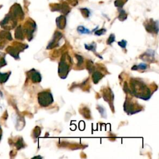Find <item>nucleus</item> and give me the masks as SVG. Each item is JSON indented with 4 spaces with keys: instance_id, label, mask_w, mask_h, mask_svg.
<instances>
[{
    "instance_id": "1",
    "label": "nucleus",
    "mask_w": 159,
    "mask_h": 159,
    "mask_svg": "<svg viewBox=\"0 0 159 159\" xmlns=\"http://www.w3.org/2000/svg\"><path fill=\"white\" fill-rule=\"evenodd\" d=\"M131 94L143 100H149L151 96L150 89L141 80L132 79L131 81Z\"/></svg>"
},
{
    "instance_id": "2",
    "label": "nucleus",
    "mask_w": 159,
    "mask_h": 159,
    "mask_svg": "<svg viewBox=\"0 0 159 159\" xmlns=\"http://www.w3.org/2000/svg\"><path fill=\"white\" fill-rule=\"evenodd\" d=\"M28 47L26 44H23L19 42H14L11 46H8L6 48V52L15 59H19V53L23 52Z\"/></svg>"
},
{
    "instance_id": "3",
    "label": "nucleus",
    "mask_w": 159,
    "mask_h": 159,
    "mask_svg": "<svg viewBox=\"0 0 159 159\" xmlns=\"http://www.w3.org/2000/svg\"><path fill=\"white\" fill-rule=\"evenodd\" d=\"M70 61H71L70 57L67 60L65 57V55H63L61 58L59 65L58 73L61 78L64 79L67 76L70 71Z\"/></svg>"
},
{
    "instance_id": "4",
    "label": "nucleus",
    "mask_w": 159,
    "mask_h": 159,
    "mask_svg": "<svg viewBox=\"0 0 159 159\" xmlns=\"http://www.w3.org/2000/svg\"><path fill=\"white\" fill-rule=\"evenodd\" d=\"M38 102L42 107H47L54 102L52 94L48 91H43L38 93Z\"/></svg>"
},
{
    "instance_id": "5",
    "label": "nucleus",
    "mask_w": 159,
    "mask_h": 159,
    "mask_svg": "<svg viewBox=\"0 0 159 159\" xmlns=\"http://www.w3.org/2000/svg\"><path fill=\"white\" fill-rule=\"evenodd\" d=\"M124 110L128 114L131 115L142 111V107L138 104H135L134 101L126 98L124 104Z\"/></svg>"
},
{
    "instance_id": "6",
    "label": "nucleus",
    "mask_w": 159,
    "mask_h": 159,
    "mask_svg": "<svg viewBox=\"0 0 159 159\" xmlns=\"http://www.w3.org/2000/svg\"><path fill=\"white\" fill-rule=\"evenodd\" d=\"M17 24V19L14 18L11 14H8L0 23V25L6 30H10L14 28Z\"/></svg>"
},
{
    "instance_id": "7",
    "label": "nucleus",
    "mask_w": 159,
    "mask_h": 159,
    "mask_svg": "<svg viewBox=\"0 0 159 159\" xmlns=\"http://www.w3.org/2000/svg\"><path fill=\"white\" fill-rule=\"evenodd\" d=\"M36 29V24L33 20H28L24 24V27L23 29L24 33L27 35V37L29 41H30L33 38V34Z\"/></svg>"
},
{
    "instance_id": "8",
    "label": "nucleus",
    "mask_w": 159,
    "mask_h": 159,
    "mask_svg": "<svg viewBox=\"0 0 159 159\" xmlns=\"http://www.w3.org/2000/svg\"><path fill=\"white\" fill-rule=\"evenodd\" d=\"M9 14H11L12 16L16 19H23L24 16L23 9L20 5L18 4H15L14 5H13Z\"/></svg>"
},
{
    "instance_id": "9",
    "label": "nucleus",
    "mask_w": 159,
    "mask_h": 159,
    "mask_svg": "<svg viewBox=\"0 0 159 159\" xmlns=\"http://www.w3.org/2000/svg\"><path fill=\"white\" fill-rule=\"evenodd\" d=\"M144 26L147 32L150 33H156L158 32V21H153L151 19L144 23Z\"/></svg>"
},
{
    "instance_id": "10",
    "label": "nucleus",
    "mask_w": 159,
    "mask_h": 159,
    "mask_svg": "<svg viewBox=\"0 0 159 159\" xmlns=\"http://www.w3.org/2000/svg\"><path fill=\"white\" fill-rule=\"evenodd\" d=\"M62 37H63L62 34L60 33L59 31L55 32L52 40L50 41L47 45V49H52L54 47L59 46V42L61 40V39L62 38Z\"/></svg>"
},
{
    "instance_id": "11",
    "label": "nucleus",
    "mask_w": 159,
    "mask_h": 159,
    "mask_svg": "<svg viewBox=\"0 0 159 159\" xmlns=\"http://www.w3.org/2000/svg\"><path fill=\"white\" fill-rule=\"evenodd\" d=\"M28 76L33 83H39L42 80V76L38 71L32 69L28 72Z\"/></svg>"
},
{
    "instance_id": "12",
    "label": "nucleus",
    "mask_w": 159,
    "mask_h": 159,
    "mask_svg": "<svg viewBox=\"0 0 159 159\" xmlns=\"http://www.w3.org/2000/svg\"><path fill=\"white\" fill-rule=\"evenodd\" d=\"M140 58L143 60L153 62L155 60V52L152 50H148L146 52L141 56Z\"/></svg>"
},
{
    "instance_id": "13",
    "label": "nucleus",
    "mask_w": 159,
    "mask_h": 159,
    "mask_svg": "<svg viewBox=\"0 0 159 159\" xmlns=\"http://www.w3.org/2000/svg\"><path fill=\"white\" fill-rule=\"evenodd\" d=\"M103 98L104 100L107 101L108 103L111 105H112L113 104L114 101V94L112 93V91L111 90L110 88H108L107 90H105L104 94H103Z\"/></svg>"
},
{
    "instance_id": "14",
    "label": "nucleus",
    "mask_w": 159,
    "mask_h": 159,
    "mask_svg": "<svg viewBox=\"0 0 159 159\" xmlns=\"http://www.w3.org/2000/svg\"><path fill=\"white\" fill-rule=\"evenodd\" d=\"M66 20L65 16L61 15L56 19V24H57V26L59 29H64L66 26Z\"/></svg>"
},
{
    "instance_id": "15",
    "label": "nucleus",
    "mask_w": 159,
    "mask_h": 159,
    "mask_svg": "<svg viewBox=\"0 0 159 159\" xmlns=\"http://www.w3.org/2000/svg\"><path fill=\"white\" fill-rule=\"evenodd\" d=\"M14 36L15 38L18 40H23L24 39V30L23 28H22L21 25H19L18 26L16 30H15L14 33Z\"/></svg>"
},
{
    "instance_id": "16",
    "label": "nucleus",
    "mask_w": 159,
    "mask_h": 159,
    "mask_svg": "<svg viewBox=\"0 0 159 159\" xmlns=\"http://www.w3.org/2000/svg\"><path fill=\"white\" fill-rule=\"evenodd\" d=\"M103 76L104 75L101 73L100 71H94L93 75H92V80H93V81L95 84H97Z\"/></svg>"
},
{
    "instance_id": "17",
    "label": "nucleus",
    "mask_w": 159,
    "mask_h": 159,
    "mask_svg": "<svg viewBox=\"0 0 159 159\" xmlns=\"http://www.w3.org/2000/svg\"><path fill=\"white\" fill-rule=\"evenodd\" d=\"M60 11L65 14H67L70 11V8L69 6V4L66 3H63L60 4Z\"/></svg>"
},
{
    "instance_id": "18",
    "label": "nucleus",
    "mask_w": 159,
    "mask_h": 159,
    "mask_svg": "<svg viewBox=\"0 0 159 159\" xmlns=\"http://www.w3.org/2000/svg\"><path fill=\"white\" fill-rule=\"evenodd\" d=\"M148 68V65L144 63H141L137 65H134L132 67V70H146Z\"/></svg>"
},
{
    "instance_id": "19",
    "label": "nucleus",
    "mask_w": 159,
    "mask_h": 159,
    "mask_svg": "<svg viewBox=\"0 0 159 159\" xmlns=\"http://www.w3.org/2000/svg\"><path fill=\"white\" fill-rule=\"evenodd\" d=\"M10 75H11V72L8 73H1L0 72V83H4L5 82H6L8 80Z\"/></svg>"
},
{
    "instance_id": "20",
    "label": "nucleus",
    "mask_w": 159,
    "mask_h": 159,
    "mask_svg": "<svg viewBox=\"0 0 159 159\" xmlns=\"http://www.w3.org/2000/svg\"><path fill=\"white\" fill-rule=\"evenodd\" d=\"M0 35H1L2 37L8 40L11 41L13 40V37L11 36V34L8 30H2L0 32Z\"/></svg>"
},
{
    "instance_id": "21",
    "label": "nucleus",
    "mask_w": 159,
    "mask_h": 159,
    "mask_svg": "<svg viewBox=\"0 0 159 159\" xmlns=\"http://www.w3.org/2000/svg\"><path fill=\"white\" fill-rule=\"evenodd\" d=\"M85 47L86 50L92 51V52L96 53V44L95 42H92L90 44H85Z\"/></svg>"
},
{
    "instance_id": "22",
    "label": "nucleus",
    "mask_w": 159,
    "mask_h": 159,
    "mask_svg": "<svg viewBox=\"0 0 159 159\" xmlns=\"http://www.w3.org/2000/svg\"><path fill=\"white\" fill-rule=\"evenodd\" d=\"M77 31L81 34H88L91 33L90 30L86 28L83 25H80L77 28Z\"/></svg>"
},
{
    "instance_id": "23",
    "label": "nucleus",
    "mask_w": 159,
    "mask_h": 159,
    "mask_svg": "<svg viewBox=\"0 0 159 159\" xmlns=\"http://www.w3.org/2000/svg\"><path fill=\"white\" fill-rule=\"evenodd\" d=\"M127 15L124 10L121 9L119 11V14L118 16V19L121 20V21H124V20H125L127 19Z\"/></svg>"
},
{
    "instance_id": "24",
    "label": "nucleus",
    "mask_w": 159,
    "mask_h": 159,
    "mask_svg": "<svg viewBox=\"0 0 159 159\" xmlns=\"http://www.w3.org/2000/svg\"><path fill=\"white\" fill-rule=\"evenodd\" d=\"M7 64L6 60H5V54L4 53L0 52V68L3 67Z\"/></svg>"
},
{
    "instance_id": "25",
    "label": "nucleus",
    "mask_w": 159,
    "mask_h": 159,
    "mask_svg": "<svg viewBox=\"0 0 159 159\" xmlns=\"http://www.w3.org/2000/svg\"><path fill=\"white\" fill-rule=\"evenodd\" d=\"M80 11H81V14L83 15V16L85 18H89L90 16V11L89 10L87 9V8H81L80 9Z\"/></svg>"
},
{
    "instance_id": "26",
    "label": "nucleus",
    "mask_w": 159,
    "mask_h": 159,
    "mask_svg": "<svg viewBox=\"0 0 159 159\" xmlns=\"http://www.w3.org/2000/svg\"><path fill=\"white\" fill-rule=\"evenodd\" d=\"M40 133H41L40 128L39 126L35 127L33 131V136L35 139H36V138H37L40 135Z\"/></svg>"
},
{
    "instance_id": "27",
    "label": "nucleus",
    "mask_w": 159,
    "mask_h": 159,
    "mask_svg": "<svg viewBox=\"0 0 159 159\" xmlns=\"http://www.w3.org/2000/svg\"><path fill=\"white\" fill-rule=\"evenodd\" d=\"M8 43V40L0 35V49H3Z\"/></svg>"
},
{
    "instance_id": "28",
    "label": "nucleus",
    "mask_w": 159,
    "mask_h": 159,
    "mask_svg": "<svg viewBox=\"0 0 159 159\" xmlns=\"http://www.w3.org/2000/svg\"><path fill=\"white\" fill-rule=\"evenodd\" d=\"M15 146H16L18 150H19V149H20V148L24 147V142H23V140L22 138H20V139H19L17 141Z\"/></svg>"
},
{
    "instance_id": "29",
    "label": "nucleus",
    "mask_w": 159,
    "mask_h": 159,
    "mask_svg": "<svg viewBox=\"0 0 159 159\" xmlns=\"http://www.w3.org/2000/svg\"><path fill=\"white\" fill-rule=\"evenodd\" d=\"M98 110L100 112V113L101 114V116L104 118H106V111L105 110V108H104L103 107L101 106H98Z\"/></svg>"
},
{
    "instance_id": "30",
    "label": "nucleus",
    "mask_w": 159,
    "mask_h": 159,
    "mask_svg": "<svg viewBox=\"0 0 159 159\" xmlns=\"http://www.w3.org/2000/svg\"><path fill=\"white\" fill-rule=\"evenodd\" d=\"M87 69L88 70L89 72L91 73L94 71V65L93 62L91 60H88V63H87Z\"/></svg>"
},
{
    "instance_id": "31",
    "label": "nucleus",
    "mask_w": 159,
    "mask_h": 159,
    "mask_svg": "<svg viewBox=\"0 0 159 159\" xmlns=\"http://www.w3.org/2000/svg\"><path fill=\"white\" fill-rule=\"evenodd\" d=\"M125 2L124 0H116L114 1V5L116 7H118L119 8H121L124 6Z\"/></svg>"
},
{
    "instance_id": "32",
    "label": "nucleus",
    "mask_w": 159,
    "mask_h": 159,
    "mask_svg": "<svg viewBox=\"0 0 159 159\" xmlns=\"http://www.w3.org/2000/svg\"><path fill=\"white\" fill-rule=\"evenodd\" d=\"M115 35L114 34H111L110 35L109 38L107 39V45H111L112 43H113L114 41H115Z\"/></svg>"
},
{
    "instance_id": "33",
    "label": "nucleus",
    "mask_w": 159,
    "mask_h": 159,
    "mask_svg": "<svg viewBox=\"0 0 159 159\" xmlns=\"http://www.w3.org/2000/svg\"><path fill=\"white\" fill-rule=\"evenodd\" d=\"M75 57L76 58V59H77V61H78V63H77V66H80L82 65V64H83V58L81 57V55H77V54H76L75 55Z\"/></svg>"
},
{
    "instance_id": "34",
    "label": "nucleus",
    "mask_w": 159,
    "mask_h": 159,
    "mask_svg": "<svg viewBox=\"0 0 159 159\" xmlns=\"http://www.w3.org/2000/svg\"><path fill=\"white\" fill-rule=\"evenodd\" d=\"M106 32V30L105 29H101L96 30L95 34L96 35H98V36H100V35H102L104 34H105Z\"/></svg>"
},
{
    "instance_id": "35",
    "label": "nucleus",
    "mask_w": 159,
    "mask_h": 159,
    "mask_svg": "<svg viewBox=\"0 0 159 159\" xmlns=\"http://www.w3.org/2000/svg\"><path fill=\"white\" fill-rule=\"evenodd\" d=\"M127 42L125 40H122L120 42H118V45L122 49H126Z\"/></svg>"
},
{
    "instance_id": "36",
    "label": "nucleus",
    "mask_w": 159,
    "mask_h": 159,
    "mask_svg": "<svg viewBox=\"0 0 159 159\" xmlns=\"http://www.w3.org/2000/svg\"><path fill=\"white\" fill-rule=\"evenodd\" d=\"M67 1L72 5V6H76L78 4V0H67Z\"/></svg>"
},
{
    "instance_id": "37",
    "label": "nucleus",
    "mask_w": 159,
    "mask_h": 159,
    "mask_svg": "<svg viewBox=\"0 0 159 159\" xmlns=\"http://www.w3.org/2000/svg\"><path fill=\"white\" fill-rule=\"evenodd\" d=\"M2 135H3V131H2L1 126H0V141H1V139Z\"/></svg>"
},
{
    "instance_id": "38",
    "label": "nucleus",
    "mask_w": 159,
    "mask_h": 159,
    "mask_svg": "<svg viewBox=\"0 0 159 159\" xmlns=\"http://www.w3.org/2000/svg\"><path fill=\"white\" fill-rule=\"evenodd\" d=\"M34 158H42V157H41V156H35Z\"/></svg>"
}]
</instances>
